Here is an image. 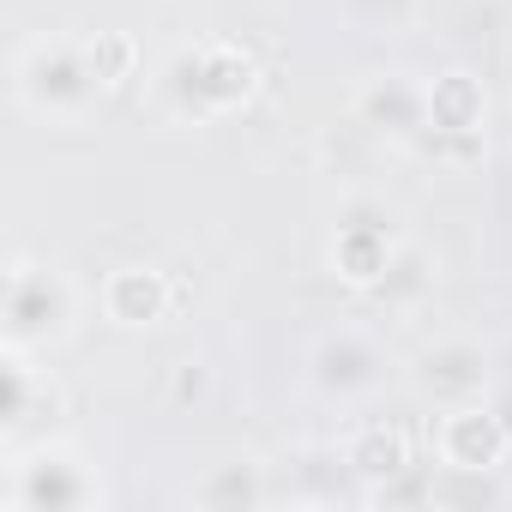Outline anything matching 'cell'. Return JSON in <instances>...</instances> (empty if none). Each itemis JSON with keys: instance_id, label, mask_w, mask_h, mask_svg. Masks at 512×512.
<instances>
[{"instance_id": "6da1fadb", "label": "cell", "mask_w": 512, "mask_h": 512, "mask_svg": "<svg viewBox=\"0 0 512 512\" xmlns=\"http://www.w3.org/2000/svg\"><path fill=\"white\" fill-rule=\"evenodd\" d=\"M163 91H169L175 115L223 121V115L253 103V91H260V61H253V49H241V43L211 37V43H193V49H181L169 61Z\"/></svg>"}, {"instance_id": "7a4b0ae2", "label": "cell", "mask_w": 512, "mask_h": 512, "mask_svg": "<svg viewBox=\"0 0 512 512\" xmlns=\"http://www.w3.org/2000/svg\"><path fill=\"white\" fill-rule=\"evenodd\" d=\"M13 91L37 121H85L103 97V79L73 37H37L13 61Z\"/></svg>"}, {"instance_id": "3957f363", "label": "cell", "mask_w": 512, "mask_h": 512, "mask_svg": "<svg viewBox=\"0 0 512 512\" xmlns=\"http://www.w3.org/2000/svg\"><path fill=\"white\" fill-rule=\"evenodd\" d=\"M0 320H7V350H43L61 344L79 320V290L61 266L43 260H13L7 272V302H0Z\"/></svg>"}, {"instance_id": "277c9868", "label": "cell", "mask_w": 512, "mask_h": 512, "mask_svg": "<svg viewBox=\"0 0 512 512\" xmlns=\"http://www.w3.org/2000/svg\"><path fill=\"white\" fill-rule=\"evenodd\" d=\"M428 151H440L446 163H476L482 145H488V91L476 73L452 67V73H434L428 79V133H422Z\"/></svg>"}, {"instance_id": "5b68a950", "label": "cell", "mask_w": 512, "mask_h": 512, "mask_svg": "<svg viewBox=\"0 0 512 512\" xmlns=\"http://www.w3.org/2000/svg\"><path fill=\"white\" fill-rule=\"evenodd\" d=\"M392 253H398V241H392V211H386L380 199H344L338 229H332V278L368 296V290L386 278Z\"/></svg>"}, {"instance_id": "8992f818", "label": "cell", "mask_w": 512, "mask_h": 512, "mask_svg": "<svg viewBox=\"0 0 512 512\" xmlns=\"http://www.w3.org/2000/svg\"><path fill=\"white\" fill-rule=\"evenodd\" d=\"M97 500H103V482L61 446H37L31 458L13 464V488H7L13 512H79Z\"/></svg>"}, {"instance_id": "52a82bcc", "label": "cell", "mask_w": 512, "mask_h": 512, "mask_svg": "<svg viewBox=\"0 0 512 512\" xmlns=\"http://www.w3.org/2000/svg\"><path fill=\"white\" fill-rule=\"evenodd\" d=\"M428 446H434V464H458V470H506V458H512V434L500 428L488 398L446 404L434 416Z\"/></svg>"}, {"instance_id": "ba28073f", "label": "cell", "mask_w": 512, "mask_h": 512, "mask_svg": "<svg viewBox=\"0 0 512 512\" xmlns=\"http://www.w3.org/2000/svg\"><path fill=\"white\" fill-rule=\"evenodd\" d=\"M410 380H416V392L434 398L440 410H446V404H476V398L494 392V356H488L482 344H470V338H440V344H428V350L416 356Z\"/></svg>"}, {"instance_id": "9c48e42d", "label": "cell", "mask_w": 512, "mask_h": 512, "mask_svg": "<svg viewBox=\"0 0 512 512\" xmlns=\"http://www.w3.org/2000/svg\"><path fill=\"white\" fill-rule=\"evenodd\" d=\"M356 121L392 145H422L428 133V85L410 73H368L356 91Z\"/></svg>"}, {"instance_id": "30bf717a", "label": "cell", "mask_w": 512, "mask_h": 512, "mask_svg": "<svg viewBox=\"0 0 512 512\" xmlns=\"http://www.w3.org/2000/svg\"><path fill=\"white\" fill-rule=\"evenodd\" d=\"M314 386L326 392V398H368L380 380H386V350L368 338V332H356V326H344V332H326L320 344H314Z\"/></svg>"}, {"instance_id": "8fae6325", "label": "cell", "mask_w": 512, "mask_h": 512, "mask_svg": "<svg viewBox=\"0 0 512 512\" xmlns=\"http://www.w3.org/2000/svg\"><path fill=\"white\" fill-rule=\"evenodd\" d=\"M181 302V290L169 284V272L157 266H115L103 278V320L127 326V332H145L157 320H169V308Z\"/></svg>"}, {"instance_id": "7c38bea8", "label": "cell", "mask_w": 512, "mask_h": 512, "mask_svg": "<svg viewBox=\"0 0 512 512\" xmlns=\"http://www.w3.org/2000/svg\"><path fill=\"white\" fill-rule=\"evenodd\" d=\"M344 464H350L356 488L368 494L374 482H386V476L410 470V464H416V452H410V434H404V428H392V422H362V428L344 440Z\"/></svg>"}, {"instance_id": "4fadbf2b", "label": "cell", "mask_w": 512, "mask_h": 512, "mask_svg": "<svg viewBox=\"0 0 512 512\" xmlns=\"http://www.w3.org/2000/svg\"><path fill=\"white\" fill-rule=\"evenodd\" d=\"M37 410L61 416V392H55L49 374L31 368V350H7V404H0V428H7V440H25Z\"/></svg>"}, {"instance_id": "5bb4252c", "label": "cell", "mask_w": 512, "mask_h": 512, "mask_svg": "<svg viewBox=\"0 0 512 512\" xmlns=\"http://www.w3.org/2000/svg\"><path fill=\"white\" fill-rule=\"evenodd\" d=\"M193 506L205 512H241V506H260L266 500V470L253 458H235V464H211L193 488H187Z\"/></svg>"}, {"instance_id": "9a60e30c", "label": "cell", "mask_w": 512, "mask_h": 512, "mask_svg": "<svg viewBox=\"0 0 512 512\" xmlns=\"http://www.w3.org/2000/svg\"><path fill=\"white\" fill-rule=\"evenodd\" d=\"M344 25L356 37H410L422 25V0H344Z\"/></svg>"}, {"instance_id": "2e32d148", "label": "cell", "mask_w": 512, "mask_h": 512, "mask_svg": "<svg viewBox=\"0 0 512 512\" xmlns=\"http://www.w3.org/2000/svg\"><path fill=\"white\" fill-rule=\"evenodd\" d=\"M506 500L500 470H458V464H434V506H494Z\"/></svg>"}, {"instance_id": "e0dca14e", "label": "cell", "mask_w": 512, "mask_h": 512, "mask_svg": "<svg viewBox=\"0 0 512 512\" xmlns=\"http://www.w3.org/2000/svg\"><path fill=\"white\" fill-rule=\"evenodd\" d=\"M428 284H434V272H428V260L416 247H398L392 253V266H386V278L368 290L374 302H386V308H410V302H422L428 296Z\"/></svg>"}, {"instance_id": "ac0fdd59", "label": "cell", "mask_w": 512, "mask_h": 512, "mask_svg": "<svg viewBox=\"0 0 512 512\" xmlns=\"http://www.w3.org/2000/svg\"><path fill=\"white\" fill-rule=\"evenodd\" d=\"M85 55H91V67H97L103 91H121L127 79H139V49H133V37H121V31H97V37L85 43Z\"/></svg>"}, {"instance_id": "d6986e66", "label": "cell", "mask_w": 512, "mask_h": 512, "mask_svg": "<svg viewBox=\"0 0 512 512\" xmlns=\"http://www.w3.org/2000/svg\"><path fill=\"white\" fill-rule=\"evenodd\" d=\"M205 386H211L205 362H181V374H175V398H181V404H187V398H205Z\"/></svg>"}, {"instance_id": "ffe728a7", "label": "cell", "mask_w": 512, "mask_h": 512, "mask_svg": "<svg viewBox=\"0 0 512 512\" xmlns=\"http://www.w3.org/2000/svg\"><path fill=\"white\" fill-rule=\"evenodd\" d=\"M488 404H494V416H500V428L512 434V386H494V398H488Z\"/></svg>"}, {"instance_id": "44dd1931", "label": "cell", "mask_w": 512, "mask_h": 512, "mask_svg": "<svg viewBox=\"0 0 512 512\" xmlns=\"http://www.w3.org/2000/svg\"><path fill=\"white\" fill-rule=\"evenodd\" d=\"M494 386H512V350H506V356H494Z\"/></svg>"}]
</instances>
